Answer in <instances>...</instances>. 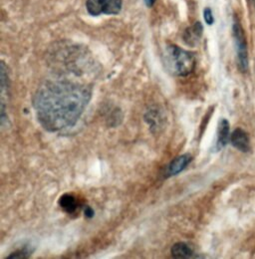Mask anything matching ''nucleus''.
<instances>
[{"mask_svg":"<svg viewBox=\"0 0 255 259\" xmlns=\"http://www.w3.org/2000/svg\"><path fill=\"white\" fill-rule=\"evenodd\" d=\"M233 37L237 53V65L241 72H246L248 69V54L244 31L241 24L235 20L233 23Z\"/></svg>","mask_w":255,"mask_h":259,"instance_id":"7ed1b4c3","label":"nucleus"},{"mask_svg":"<svg viewBox=\"0 0 255 259\" xmlns=\"http://www.w3.org/2000/svg\"><path fill=\"white\" fill-rule=\"evenodd\" d=\"M229 140V123L227 120L222 119L219 124L218 130V141L216 144V150L221 151L223 149Z\"/></svg>","mask_w":255,"mask_h":259,"instance_id":"1a4fd4ad","label":"nucleus"},{"mask_svg":"<svg viewBox=\"0 0 255 259\" xmlns=\"http://www.w3.org/2000/svg\"><path fill=\"white\" fill-rule=\"evenodd\" d=\"M172 255L176 258L187 259L195 257V252L190 244L186 242H178L172 247Z\"/></svg>","mask_w":255,"mask_h":259,"instance_id":"6e6552de","label":"nucleus"},{"mask_svg":"<svg viewBox=\"0 0 255 259\" xmlns=\"http://www.w3.org/2000/svg\"><path fill=\"white\" fill-rule=\"evenodd\" d=\"M59 205L64 211L69 214L75 213L79 208V201L75 195L71 194H65L59 198Z\"/></svg>","mask_w":255,"mask_h":259,"instance_id":"9b49d317","label":"nucleus"},{"mask_svg":"<svg viewBox=\"0 0 255 259\" xmlns=\"http://www.w3.org/2000/svg\"><path fill=\"white\" fill-rule=\"evenodd\" d=\"M30 255H31V250H30L27 246H25V247H22V248H20V249L15 250V251H14V252H12V253H10V255H8V256H7V258H28Z\"/></svg>","mask_w":255,"mask_h":259,"instance_id":"ddd939ff","label":"nucleus"},{"mask_svg":"<svg viewBox=\"0 0 255 259\" xmlns=\"http://www.w3.org/2000/svg\"><path fill=\"white\" fill-rule=\"evenodd\" d=\"M203 31V27L200 22L194 23L190 28H188L184 35V39L187 44L194 46L200 39Z\"/></svg>","mask_w":255,"mask_h":259,"instance_id":"9d476101","label":"nucleus"},{"mask_svg":"<svg viewBox=\"0 0 255 259\" xmlns=\"http://www.w3.org/2000/svg\"><path fill=\"white\" fill-rule=\"evenodd\" d=\"M122 0H87L86 8L92 16L118 14L122 9Z\"/></svg>","mask_w":255,"mask_h":259,"instance_id":"20e7f679","label":"nucleus"},{"mask_svg":"<svg viewBox=\"0 0 255 259\" xmlns=\"http://www.w3.org/2000/svg\"><path fill=\"white\" fill-rule=\"evenodd\" d=\"M192 162V156L190 154H185L182 155L176 159H174L172 162H169L165 168L164 177L169 178L179 175L182 172L187 166Z\"/></svg>","mask_w":255,"mask_h":259,"instance_id":"39448f33","label":"nucleus"},{"mask_svg":"<svg viewBox=\"0 0 255 259\" xmlns=\"http://www.w3.org/2000/svg\"><path fill=\"white\" fill-rule=\"evenodd\" d=\"M145 121L150 126L151 132L153 134L159 133L164 127L165 118L159 108H151L145 114Z\"/></svg>","mask_w":255,"mask_h":259,"instance_id":"423d86ee","label":"nucleus"},{"mask_svg":"<svg viewBox=\"0 0 255 259\" xmlns=\"http://www.w3.org/2000/svg\"><path fill=\"white\" fill-rule=\"evenodd\" d=\"M84 213H85V215H86L87 218H89V219L93 218V217H94V214H95L94 209H93L92 207H90V206H86V207H85V209H84Z\"/></svg>","mask_w":255,"mask_h":259,"instance_id":"2eb2a0df","label":"nucleus"},{"mask_svg":"<svg viewBox=\"0 0 255 259\" xmlns=\"http://www.w3.org/2000/svg\"><path fill=\"white\" fill-rule=\"evenodd\" d=\"M252 3H253V5H254V8H255V0H252Z\"/></svg>","mask_w":255,"mask_h":259,"instance_id":"f3484780","label":"nucleus"},{"mask_svg":"<svg viewBox=\"0 0 255 259\" xmlns=\"http://www.w3.org/2000/svg\"><path fill=\"white\" fill-rule=\"evenodd\" d=\"M9 89V77L7 73V67L4 62H1V102L4 101L8 95Z\"/></svg>","mask_w":255,"mask_h":259,"instance_id":"f8f14e48","label":"nucleus"},{"mask_svg":"<svg viewBox=\"0 0 255 259\" xmlns=\"http://www.w3.org/2000/svg\"><path fill=\"white\" fill-rule=\"evenodd\" d=\"M163 62L172 74L186 77L195 67V56L177 45H168L163 52Z\"/></svg>","mask_w":255,"mask_h":259,"instance_id":"f03ea898","label":"nucleus"},{"mask_svg":"<svg viewBox=\"0 0 255 259\" xmlns=\"http://www.w3.org/2000/svg\"><path fill=\"white\" fill-rule=\"evenodd\" d=\"M231 145L240 152L248 153L250 151V141L247 133L242 129H236L230 135Z\"/></svg>","mask_w":255,"mask_h":259,"instance_id":"0eeeda50","label":"nucleus"},{"mask_svg":"<svg viewBox=\"0 0 255 259\" xmlns=\"http://www.w3.org/2000/svg\"><path fill=\"white\" fill-rule=\"evenodd\" d=\"M203 17H204V20H205L207 25H212L214 24L215 18H214V14H212V11H211L210 8H205L204 9Z\"/></svg>","mask_w":255,"mask_h":259,"instance_id":"4468645a","label":"nucleus"},{"mask_svg":"<svg viewBox=\"0 0 255 259\" xmlns=\"http://www.w3.org/2000/svg\"><path fill=\"white\" fill-rule=\"evenodd\" d=\"M156 0H145V3L148 7H152L154 4H155Z\"/></svg>","mask_w":255,"mask_h":259,"instance_id":"dca6fc26","label":"nucleus"},{"mask_svg":"<svg viewBox=\"0 0 255 259\" xmlns=\"http://www.w3.org/2000/svg\"><path fill=\"white\" fill-rule=\"evenodd\" d=\"M91 97L88 85L59 79L42 83L32 101L40 125L54 133L74 127Z\"/></svg>","mask_w":255,"mask_h":259,"instance_id":"f257e3e1","label":"nucleus"}]
</instances>
